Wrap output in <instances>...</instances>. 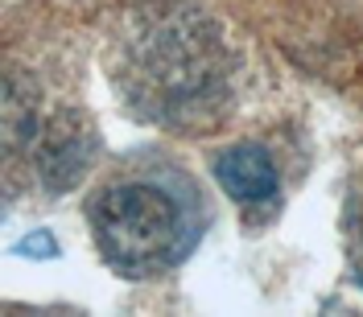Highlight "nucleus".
<instances>
[{"label": "nucleus", "mask_w": 363, "mask_h": 317, "mask_svg": "<svg viewBox=\"0 0 363 317\" xmlns=\"http://www.w3.org/2000/svg\"><path fill=\"white\" fill-rule=\"evenodd\" d=\"M17 255H29V260H54V255H58V243H54L50 231H33V235H25L21 243H17Z\"/></svg>", "instance_id": "39448f33"}, {"label": "nucleus", "mask_w": 363, "mask_h": 317, "mask_svg": "<svg viewBox=\"0 0 363 317\" xmlns=\"http://www.w3.org/2000/svg\"><path fill=\"white\" fill-rule=\"evenodd\" d=\"M120 87L149 120L199 124L227 95L223 42L194 13H165L124 45Z\"/></svg>", "instance_id": "f03ea898"}, {"label": "nucleus", "mask_w": 363, "mask_h": 317, "mask_svg": "<svg viewBox=\"0 0 363 317\" xmlns=\"http://www.w3.org/2000/svg\"><path fill=\"white\" fill-rule=\"evenodd\" d=\"M29 149H33V165H38L42 181L58 194L87 178L99 136L79 112H54V120H45Z\"/></svg>", "instance_id": "7ed1b4c3"}, {"label": "nucleus", "mask_w": 363, "mask_h": 317, "mask_svg": "<svg viewBox=\"0 0 363 317\" xmlns=\"http://www.w3.org/2000/svg\"><path fill=\"white\" fill-rule=\"evenodd\" d=\"M87 223L99 255L120 276H161L194 251L203 231V198L182 173L124 169L87 198Z\"/></svg>", "instance_id": "f257e3e1"}, {"label": "nucleus", "mask_w": 363, "mask_h": 317, "mask_svg": "<svg viewBox=\"0 0 363 317\" xmlns=\"http://www.w3.org/2000/svg\"><path fill=\"white\" fill-rule=\"evenodd\" d=\"M215 181L223 185V194L240 206H264L277 198L281 173L272 165V153L256 140L231 144L227 153L215 157Z\"/></svg>", "instance_id": "20e7f679"}]
</instances>
